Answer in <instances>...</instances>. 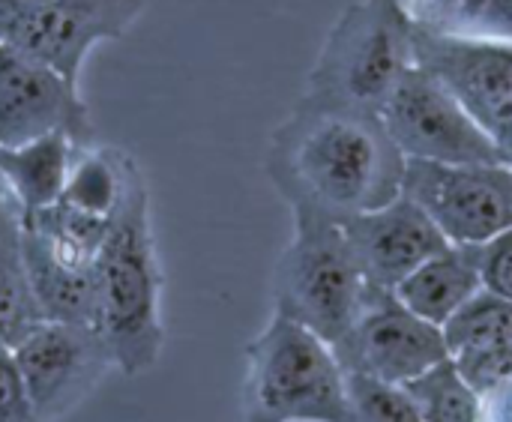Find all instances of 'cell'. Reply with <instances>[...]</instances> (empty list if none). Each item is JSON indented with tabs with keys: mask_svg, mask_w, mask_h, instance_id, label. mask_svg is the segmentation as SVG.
<instances>
[{
	"mask_svg": "<svg viewBox=\"0 0 512 422\" xmlns=\"http://www.w3.org/2000/svg\"><path fill=\"white\" fill-rule=\"evenodd\" d=\"M480 422H512V381L480 396Z\"/></svg>",
	"mask_w": 512,
	"mask_h": 422,
	"instance_id": "484cf974",
	"label": "cell"
},
{
	"mask_svg": "<svg viewBox=\"0 0 512 422\" xmlns=\"http://www.w3.org/2000/svg\"><path fill=\"white\" fill-rule=\"evenodd\" d=\"M402 195L456 246H480L512 228V165L405 159Z\"/></svg>",
	"mask_w": 512,
	"mask_h": 422,
	"instance_id": "52a82bcc",
	"label": "cell"
},
{
	"mask_svg": "<svg viewBox=\"0 0 512 422\" xmlns=\"http://www.w3.org/2000/svg\"><path fill=\"white\" fill-rule=\"evenodd\" d=\"M21 231H24L27 276L42 318L96 327V267L78 270L57 261L24 225V219H21Z\"/></svg>",
	"mask_w": 512,
	"mask_h": 422,
	"instance_id": "2e32d148",
	"label": "cell"
},
{
	"mask_svg": "<svg viewBox=\"0 0 512 422\" xmlns=\"http://www.w3.org/2000/svg\"><path fill=\"white\" fill-rule=\"evenodd\" d=\"M0 422H39L9 348H0Z\"/></svg>",
	"mask_w": 512,
	"mask_h": 422,
	"instance_id": "d4e9b609",
	"label": "cell"
},
{
	"mask_svg": "<svg viewBox=\"0 0 512 422\" xmlns=\"http://www.w3.org/2000/svg\"><path fill=\"white\" fill-rule=\"evenodd\" d=\"M381 120L405 159L507 165L495 141L474 123L453 90L417 63L399 78L381 108Z\"/></svg>",
	"mask_w": 512,
	"mask_h": 422,
	"instance_id": "8992f818",
	"label": "cell"
},
{
	"mask_svg": "<svg viewBox=\"0 0 512 422\" xmlns=\"http://www.w3.org/2000/svg\"><path fill=\"white\" fill-rule=\"evenodd\" d=\"M63 132L75 147L93 144V117L75 81L0 42V147Z\"/></svg>",
	"mask_w": 512,
	"mask_h": 422,
	"instance_id": "8fae6325",
	"label": "cell"
},
{
	"mask_svg": "<svg viewBox=\"0 0 512 422\" xmlns=\"http://www.w3.org/2000/svg\"><path fill=\"white\" fill-rule=\"evenodd\" d=\"M342 231L363 279L381 291H396L423 261L450 246L438 225L402 192L390 204L348 219Z\"/></svg>",
	"mask_w": 512,
	"mask_h": 422,
	"instance_id": "4fadbf2b",
	"label": "cell"
},
{
	"mask_svg": "<svg viewBox=\"0 0 512 422\" xmlns=\"http://www.w3.org/2000/svg\"><path fill=\"white\" fill-rule=\"evenodd\" d=\"M21 219L24 213L15 198L0 189V339L6 348L18 345L36 324L45 321L27 276Z\"/></svg>",
	"mask_w": 512,
	"mask_h": 422,
	"instance_id": "e0dca14e",
	"label": "cell"
},
{
	"mask_svg": "<svg viewBox=\"0 0 512 422\" xmlns=\"http://www.w3.org/2000/svg\"><path fill=\"white\" fill-rule=\"evenodd\" d=\"M348 422H423L411 393L399 384L348 375Z\"/></svg>",
	"mask_w": 512,
	"mask_h": 422,
	"instance_id": "7402d4cb",
	"label": "cell"
},
{
	"mask_svg": "<svg viewBox=\"0 0 512 422\" xmlns=\"http://www.w3.org/2000/svg\"><path fill=\"white\" fill-rule=\"evenodd\" d=\"M480 288V246L450 243L402 279L393 294L414 315L444 327Z\"/></svg>",
	"mask_w": 512,
	"mask_h": 422,
	"instance_id": "5bb4252c",
	"label": "cell"
},
{
	"mask_svg": "<svg viewBox=\"0 0 512 422\" xmlns=\"http://www.w3.org/2000/svg\"><path fill=\"white\" fill-rule=\"evenodd\" d=\"M414 63L453 90L512 165V45L447 39L414 27Z\"/></svg>",
	"mask_w": 512,
	"mask_h": 422,
	"instance_id": "30bf717a",
	"label": "cell"
},
{
	"mask_svg": "<svg viewBox=\"0 0 512 422\" xmlns=\"http://www.w3.org/2000/svg\"><path fill=\"white\" fill-rule=\"evenodd\" d=\"M405 9L426 33L512 45V0H408Z\"/></svg>",
	"mask_w": 512,
	"mask_h": 422,
	"instance_id": "ac0fdd59",
	"label": "cell"
},
{
	"mask_svg": "<svg viewBox=\"0 0 512 422\" xmlns=\"http://www.w3.org/2000/svg\"><path fill=\"white\" fill-rule=\"evenodd\" d=\"M141 9L144 0H51L39 12L0 27V42L78 84L90 48L126 36Z\"/></svg>",
	"mask_w": 512,
	"mask_h": 422,
	"instance_id": "7c38bea8",
	"label": "cell"
},
{
	"mask_svg": "<svg viewBox=\"0 0 512 422\" xmlns=\"http://www.w3.org/2000/svg\"><path fill=\"white\" fill-rule=\"evenodd\" d=\"M39 422H57L78 408L114 369L96 327L42 321L9 348Z\"/></svg>",
	"mask_w": 512,
	"mask_h": 422,
	"instance_id": "9c48e42d",
	"label": "cell"
},
{
	"mask_svg": "<svg viewBox=\"0 0 512 422\" xmlns=\"http://www.w3.org/2000/svg\"><path fill=\"white\" fill-rule=\"evenodd\" d=\"M96 330L126 378L150 372L165 345L150 192L132 156H126L123 195L96 255Z\"/></svg>",
	"mask_w": 512,
	"mask_h": 422,
	"instance_id": "7a4b0ae2",
	"label": "cell"
},
{
	"mask_svg": "<svg viewBox=\"0 0 512 422\" xmlns=\"http://www.w3.org/2000/svg\"><path fill=\"white\" fill-rule=\"evenodd\" d=\"M75 144L63 132H51L15 147H0V183L21 213L51 207L66 186Z\"/></svg>",
	"mask_w": 512,
	"mask_h": 422,
	"instance_id": "9a60e30c",
	"label": "cell"
},
{
	"mask_svg": "<svg viewBox=\"0 0 512 422\" xmlns=\"http://www.w3.org/2000/svg\"><path fill=\"white\" fill-rule=\"evenodd\" d=\"M330 348L348 375H366L399 387L450 360L444 330L414 315L393 291L381 288H369L363 312Z\"/></svg>",
	"mask_w": 512,
	"mask_h": 422,
	"instance_id": "ba28073f",
	"label": "cell"
},
{
	"mask_svg": "<svg viewBox=\"0 0 512 422\" xmlns=\"http://www.w3.org/2000/svg\"><path fill=\"white\" fill-rule=\"evenodd\" d=\"M0 189H3V183H0Z\"/></svg>",
	"mask_w": 512,
	"mask_h": 422,
	"instance_id": "f1b7e54d",
	"label": "cell"
},
{
	"mask_svg": "<svg viewBox=\"0 0 512 422\" xmlns=\"http://www.w3.org/2000/svg\"><path fill=\"white\" fill-rule=\"evenodd\" d=\"M243 422H348V384L333 348L273 312L246 348Z\"/></svg>",
	"mask_w": 512,
	"mask_h": 422,
	"instance_id": "3957f363",
	"label": "cell"
},
{
	"mask_svg": "<svg viewBox=\"0 0 512 422\" xmlns=\"http://www.w3.org/2000/svg\"><path fill=\"white\" fill-rule=\"evenodd\" d=\"M450 360L456 363L468 387L480 396L512 381V342L465 348V351H456Z\"/></svg>",
	"mask_w": 512,
	"mask_h": 422,
	"instance_id": "603a6c76",
	"label": "cell"
},
{
	"mask_svg": "<svg viewBox=\"0 0 512 422\" xmlns=\"http://www.w3.org/2000/svg\"><path fill=\"white\" fill-rule=\"evenodd\" d=\"M444 342L450 357L477 345H501L512 342V303L480 288L444 327Z\"/></svg>",
	"mask_w": 512,
	"mask_h": 422,
	"instance_id": "44dd1931",
	"label": "cell"
},
{
	"mask_svg": "<svg viewBox=\"0 0 512 422\" xmlns=\"http://www.w3.org/2000/svg\"><path fill=\"white\" fill-rule=\"evenodd\" d=\"M264 171L291 219L345 225L402 192L405 156L381 114L300 96L270 135Z\"/></svg>",
	"mask_w": 512,
	"mask_h": 422,
	"instance_id": "6da1fadb",
	"label": "cell"
},
{
	"mask_svg": "<svg viewBox=\"0 0 512 422\" xmlns=\"http://www.w3.org/2000/svg\"><path fill=\"white\" fill-rule=\"evenodd\" d=\"M0 348H6V345H3V339H0Z\"/></svg>",
	"mask_w": 512,
	"mask_h": 422,
	"instance_id": "83f0119b",
	"label": "cell"
},
{
	"mask_svg": "<svg viewBox=\"0 0 512 422\" xmlns=\"http://www.w3.org/2000/svg\"><path fill=\"white\" fill-rule=\"evenodd\" d=\"M126 156L129 153L114 150V147H93V144L75 147L66 186L57 201H63L81 213L111 219L120 204V195H123Z\"/></svg>",
	"mask_w": 512,
	"mask_h": 422,
	"instance_id": "d6986e66",
	"label": "cell"
},
{
	"mask_svg": "<svg viewBox=\"0 0 512 422\" xmlns=\"http://www.w3.org/2000/svg\"><path fill=\"white\" fill-rule=\"evenodd\" d=\"M423 422H480V393L468 387L453 360H444L405 384Z\"/></svg>",
	"mask_w": 512,
	"mask_h": 422,
	"instance_id": "ffe728a7",
	"label": "cell"
},
{
	"mask_svg": "<svg viewBox=\"0 0 512 422\" xmlns=\"http://www.w3.org/2000/svg\"><path fill=\"white\" fill-rule=\"evenodd\" d=\"M51 0H0V27L18 21V18H27L33 12H39L42 6H48Z\"/></svg>",
	"mask_w": 512,
	"mask_h": 422,
	"instance_id": "4316f807",
	"label": "cell"
},
{
	"mask_svg": "<svg viewBox=\"0 0 512 422\" xmlns=\"http://www.w3.org/2000/svg\"><path fill=\"white\" fill-rule=\"evenodd\" d=\"M369 288L342 225L294 219V237L273 270V312L336 345L363 312Z\"/></svg>",
	"mask_w": 512,
	"mask_h": 422,
	"instance_id": "5b68a950",
	"label": "cell"
},
{
	"mask_svg": "<svg viewBox=\"0 0 512 422\" xmlns=\"http://www.w3.org/2000/svg\"><path fill=\"white\" fill-rule=\"evenodd\" d=\"M480 279L486 291L512 303V228L480 243Z\"/></svg>",
	"mask_w": 512,
	"mask_h": 422,
	"instance_id": "cb8c5ba5",
	"label": "cell"
},
{
	"mask_svg": "<svg viewBox=\"0 0 512 422\" xmlns=\"http://www.w3.org/2000/svg\"><path fill=\"white\" fill-rule=\"evenodd\" d=\"M414 66V21L399 0H354L324 36L300 96L381 114Z\"/></svg>",
	"mask_w": 512,
	"mask_h": 422,
	"instance_id": "277c9868",
	"label": "cell"
}]
</instances>
